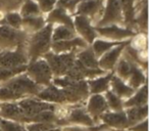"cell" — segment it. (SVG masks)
Instances as JSON below:
<instances>
[{
	"label": "cell",
	"mask_w": 149,
	"mask_h": 131,
	"mask_svg": "<svg viewBox=\"0 0 149 131\" xmlns=\"http://www.w3.org/2000/svg\"><path fill=\"white\" fill-rule=\"evenodd\" d=\"M53 26V24L47 23L39 31L30 34L27 44H26V50H27L28 57H29V62L39 57H42L46 52L50 51Z\"/></svg>",
	"instance_id": "cell-1"
},
{
	"label": "cell",
	"mask_w": 149,
	"mask_h": 131,
	"mask_svg": "<svg viewBox=\"0 0 149 131\" xmlns=\"http://www.w3.org/2000/svg\"><path fill=\"white\" fill-rule=\"evenodd\" d=\"M0 84H2L3 86L8 88L15 94L17 102L25 97L36 96L43 88V86H40L37 83H35L28 76L26 72L19 74V75L15 76V77L10 78L7 81L2 82Z\"/></svg>",
	"instance_id": "cell-2"
},
{
	"label": "cell",
	"mask_w": 149,
	"mask_h": 131,
	"mask_svg": "<svg viewBox=\"0 0 149 131\" xmlns=\"http://www.w3.org/2000/svg\"><path fill=\"white\" fill-rule=\"evenodd\" d=\"M76 53L77 51L55 53L50 50L46 52L42 57L45 58V60L48 62L53 77H61L65 76L66 73L74 66V62L76 60Z\"/></svg>",
	"instance_id": "cell-3"
},
{
	"label": "cell",
	"mask_w": 149,
	"mask_h": 131,
	"mask_svg": "<svg viewBox=\"0 0 149 131\" xmlns=\"http://www.w3.org/2000/svg\"><path fill=\"white\" fill-rule=\"evenodd\" d=\"M29 34L22 29L0 24V47L1 49H15L26 46Z\"/></svg>",
	"instance_id": "cell-4"
},
{
	"label": "cell",
	"mask_w": 149,
	"mask_h": 131,
	"mask_svg": "<svg viewBox=\"0 0 149 131\" xmlns=\"http://www.w3.org/2000/svg\"><path fill=\"white\" fill-rule=\"evenodd\" d=\"M26 73L35 83L43 87L49 85L53 79V74L49 64L43 57L30 62L27 66Z\"/></svg>",
	"instance_id": "cell-5"
},
{
	"label": "cell",
	"mask_w": 149,
	"mask_h": 131,
	"mask_svg": "<svg viewBox=\"0 0 149 131\" xmlns=\"http://www.w3.org/2000/svg\"><path fill=\"white\" fill-rule=\"evenodd\" d=\"M66 111L63 117L64 124H74V125H82V126L91 127L94 126L95 121L91 118L88 114L85 108V104H65Z\"/></svg>",
	"instance_id": "cell-6"
},
{
	"label": "cell",
	"mask_w": 149,
	"mask_h": 131,
	"mask_svg": "<svg viewBox=\"0 0 149 131\" xmlns=\"http://www.w3.org/2000/svg\"><path fill=\"white\" fill-rule=\"evenodd\" d=\"M60 89L63 94L65 104H85L86 99L90 95L87 80L72 81L68 86Z\"/></svg>",
	"instance_id": "cell-7"
},
{
	"label": "cell",
	"mask_w": 149,
	"mask_h": 131,
	"mask_svg": "<svg viewBox=\"0 0 149 131\" xmlns=\"http://www.w3.org/2000/svg\"><path fill=\"white\" fill-rule=\"evenodd\" d=\"M29 64L26 46L15 48V49L0 50V67L15 68L26 66Z\"/></svg>",
	"instance_id": "cell-8"
},
{
	"label": "cell",
	"mask_w": 149,
	"mask_h": 131,
	"mask_svg": "<svg viewBox=\"0 0 149 131\" xmlns=\"http://www.w3.org/2000/svg\"><path fill=\"white\" fill-rule=\"evenodd\" d=\"M95 31L100 38L110 41H125L136 36V32L130 28H122L118 24L95 27Z\"/></svg>",
	"instance_id": "cell-9"
},
{
	"label": "cell",
	"mask_w": 149,
	"mask_h": 131,
	"mask_svg": "<svg viewBox=\"0 0 149 131\" xmlns=\"http://www.w3.org/2000/svg\"><path fill=\"white\" fill-rule=\"evenodd\" d=\"M17 104L21 106V109L23 110L24 114L26 116L25 123L28 121V119L37 115L38 113L46 110H56L58 106V104L43 102V100L37 98L36 96H30V97H25L23 99H19Z\"/></svg>",
	"instance_id": "cell-10"
},
{
	"label": "cell",
	"mask_w": 149,
	"mask_h": 131,
	"mask_svg": "<svg viewBox=\"0 0 149 131\" xmlns=\"http://www.w3.org/2000/svg\"><path fill=\"white\" fill-rule=\"evenodd\" d=\"M131 39L126 40V41L122 42L118 45L112 47L108 51H106L104 54H102L99 58H98V67L99 69L103 70L105 72H111L114 70L116 62L122 56L123 51H124L125 47L130 43Z\"/></svg>",
	"instance_id": "cell-11"
},
{
	"label": "cell",
	"mask_w": 149,
	"mask_h": 131,
	"mask_svg": "<svg viewBox=\"0 0 149 131\" xmlns=\"http://www.w3.org/2000/svg\"><path fill=\"white\" fill-rule=\"evenodd\" d=\"M85 108L95 123H99L101 115L109 111L105 97L101 93L90 94L85 102Z\"/></svg>",
	"instance_id": "cell-12"
},
{
	"label": "cell",
	"mask_w": 149,
	"mask_h": 131,
	"mask_svg": "<svg viewBox=\"0 0 149 131\" xmlns=\"http://www.w3.org/2000/svg\"><path fill=\"white\" fill-rule=\"evenodd\" d=\"M74 28L76 33L83 38L88 45H91L92 42L98 38V35L95 31V27L91 24V20L85 15H77L74 19Z\"/></svg>",
	"instance_id": "cell-13"
},
{
	"label": "cell",
	"mask_w": 149,
	"mask_h": 131,
	"mask_svg": "<svg viewBox=\"0 0 149 131\" xmlns=\"http://www.w3.org/2000/svg\"><path fill=\"white\" fill-rule=\"evenodd\" d=\"M123 11L118 0H106V6L101 20L97 23L96 27L118 24L123 22Z\"/></svg>",
	"instance_id": "cell-14"
},
{
	"label": "cell",
	"mask_w": 149,
	"mask_h": 131,
	"mask_svg": "<svg viewBox=\"0 0 149 131\" xmlns=\"http://www.w3.org/2000/svg\"><path fill=\"white\" fill-rule=\"evenodd\" d=\"M107 72L103 71L101 69H89L86 68L85 66L79 62L77 60H74V66L72 67V69L66 73V77H68L70 79L74 80V81H81V80H89L93 79L98 76L104 75Z\"/></svg>",
	"instance_id": "cell-15"
},
{
	"label": "cell",
	"mask_w": 149,
	"mask_h": 131,
	"mask_svg": "<svg viewBox=\"0 0 149 131\" xmlns=\"http://www.w3.org/2000/svg\"><path fill=\"white\" fill-rule=\"evenodd\" d=\"M99 121L105 124L108 128L116 131L126 130L129 127L125 111H120V112L107 111L101 115Z\"/></svg>",
	"instance_id": "cell-16"
},
{
	"label": "cell",
	"mask_w": 149,
	"mask_h": 131,
	"mask_svg": "<svg viewBox=\"0 0 149 131\" xmlns=\"http://www.w3.org/2000/svg\"><path fill=\"white\" fill-rule=\"evenodd\" d=\"M88 46V43L81 38L80 36L72 38L68 40H62V41H54L51 43V51L55 53H63V52L78 51V50L85 48Z\"/></svg>",
	"instance_id": "cell-17"
},
{
	"label": "cell",
	"mask_w": 149,
	"mask_h": 131,
	"mask_svg": "<svg viewBox=\"0 0 149 131\" xmlns=\"http://www.w3.org/2000/svg\"><path fill=\"white\" fill-rule=\"evenodd\" d=\"M0 118L25 123L26 116L17 102H0Z\"/></svg>",
	"instance_id": "cell-18"
},
{
	"label": "cell",
	"mask_w": 149,
	"mask_h": 131,
	"mask_svg": "<svg viewBox=\"0 0 149 131\" xmlns=\"http://www.w3.org/2000/svg\"><path fill=\"white\" fill-rule=\"evenodd\" d=\"M36 97L43 102H50V104H59V106L65 104V100H64L61 89L52 83L47 86H44L41 91L36 95Z\"/></svg>",
	"instance_id": "cell-19"
},
{
	"label": "cell",
	"mask_w": 149,
	"mask_h": 131,
	"mask_svg": "<svg viewBox=\"0 0 149 131\" xmlns=\"http://www.w3.org/2000/svg\"><path fill=\"white\" fill-rule=\"evenodd\" d=\"M112 75H113V71L107 72L104 75L98 76V77H95L93 79L87 80L90 94H95V93L103 94L105 91H107L109 89L110 79H111Z\"/></svg>",
	"instance_id": "cell-20"
},
{
	"label": "cell",
	"mask_w": 149,
	"mask_h": 131,
	"mask_svg": "<svg viewBox=\"0 0 149 131\" xmlns=\"http://www.w3.org/2000/svg\"><path fill=\"white\" fill-rule=\"evenodd\" d=\"M47 23L53 24V25H65L68 27L74 28V20L68 15V11L59 5L57 7H54L50 13H48Z\"/></svg>",
	"instance_id": "cell-21"
},
{
	"label": "cell",
	"mask_w": 149,
	"mask_h": 131,
	"mask_svg": "<svg viewBox=\"0 0 149 131\" xmlns=\"http://www.w3.org/2000/svg\"><path fill=\"white\" fill-rule=\"evenodd\" d=\"M109 89L124 100L129 98L135 92V89H133L131 86H129L128 84H127L124 80L120 79V77L114 75V73H113V75H112L111 79H110Z\"/></svg>",
	"instance_id": "cell-22"
},
{
	"label": "cell",
	"mask_w": 149,
	"mask_h": 131,
	"mask_svg": "<svg viewBox=\"0 0 149 131\" xmlns=\"http://www.w3.org/2000/svg\"><path fill=\"white\" fill-rule=\"evenodd\" d=\"M148 104V91H147V83L143 84L141 87L135 90V92L124 100V109L130 106H140Z\"/></svg>",
	"instance_id": "cell-23"
},
{
	"label": "cell",
	"mask_w": 149,
	"mask_h": 131,
	"mask_svg": "<svg viewBox=\"0 0 149 131\" xmlns=\"http://www.w3.org/2000/svg\"><path fill=\"white\" fill-rule=\"evenodd\" d=\"M124 111L126 113L128 125L130 127L141 122L144 119H147V116H148V104H144V106H130V108L124 109Z\"/></svg>",
	"instance_id": "cell-24"
},
{
	"label": "cell",
	"mask_w": 149,
	"mask_h": 131,
	"mask_svg": "<svg viewBox=\"0 0 149 131\" xmlns=\"http://www.w3.org/2000/svg\"><path fill=\"white\" fill-rule=\"evenodd\" d=\"M76 60L79 62H81L83 66H85L86 68L99 69V67H98V58L96 57L95 53L93 52L90 45L78 50L77 53H76Z\"/></svg>",
	"instance_id": "cell-25"
},
{
	"label": "cell",
	"mask_w": 149,
	"mask_h": 131,
	"mask_svg": "<svg viewBox=\"0 0 149 131\" xmlns=\"http://www.w3.org/2000/svg\"><path fill=\"white\" fill-rule=\"evenodd\" d=\"M100 7V0H81L77 5L76 13L79 15H85L91 20V18L99 13Z\"/></svg>",
	"instance_id": "cell-26"
},
{
	"label": "cell",
	"mask_w": 149,
	"mask_h": 131,
	"mask_svg": "<svg viewBox=\"0 0 149 131\" xmlns=\"http://www.w3.org/2000/svg\"><path fill=\"white\" fill-rule=\"evenodd\" d=\"M46 25V21L41 15H36V17H27L23 18V23H22V30L28 34H33L35 32L39 31L40 29Z\"/></svg>",
	"instance_id": "cell-27"
},
{
	"label": "cell",
	"mask_w": 149,
	"mask_h": 131,
	"mask_svg": "<svg viewBox=\"0 0 149 131\" xmlns=\"http://www.w3.org/2000/svg\"><path fill=\"white\" fill-rule=\"evenodd\" d=\"M125 41H126V40H125ZM122 42H124V41H110V40H106V39H103V38H96V39L92 42V44L90 46H91L93 52L95 53L96 57L99 58L102 54H104L106 51L111 49L114 46L120 44Z\"/></svg>",
	"instance_id": "cell-28"
},
{
	"label": "cell",
	"mask_w": 149,
	"mask_h": 131,
	"mask_svg": "<svg viewBox=\"0 0 149 131\" xmlns=\"http://www.w3.org/2000/svg\"><path fill=\"white\" fill-rule=\"evenodd\" d=\"M76 36H77V33L74 28L68 27L65 25H56L53 26V29H52L51 39L52 42L62 41V40L72 39Z\"/></svg>",
	"instance_id": "cell-29"
},
{
	"label": "cell",
	"mask_w": 149,
	"mask_h": 131,
	"mask_svg": "<svg viewBox=\"0 0 149 131\" xmlns=\"http://www.w3.org/2000/svg\"><path fill=\"white\" fill-rule=\"evenodd\" d=\"M145 83H147L146 74H145V72H143L142 68L139 64H135L134 67H133L132 73L130 75V78L127 81V84L131 86L133 89L136 90Z\"/></svg>",
	"instance_id": "cell-30"
},
{
	"label": "cell",
	"mask_w": 149,
	"mask_h": 131,
	"mask_svg": "<svg viewBox=\"0 0 149 131\" xmlns=\"http://www.w3.org/2000/svg\"><path fill=\"white\" fill-rule=\"evenodd\" d=\"M104 97L107 102V106L109 111H113V112H120V111H124V99L118 96L116 93L108 89L103 93Z\"/></svg>",
	"instance_id": "cell-31"
},
{
	"label": "cell",
	"mask_w": 149,
	"mask_h": 131,
	"mask_svg": "<svg viewBox=\"0 0 149 131\" xmlns=\"http://www.w3.org/2000/svg\"><path fill=\"white\" fill-rule=\"evenodd\" d=\"M123 11V17H125V22L129 25H133L135 23L134 9L135 1L136 0H118Z\"/></svg>",
	"instance_id": "cell-32"
},
{
	"label": "cell",
	"mask_w": 149,
	"mask_h": 131,
	"mask_svg": "<svg viewBox=\"0 0 149 131\" xmlns=\"http://www.w3.org/2000/svg\"><path fill=\"white\" fill-rule=\"evenodd\" d=\"M41 11L36 2V0H27L21 9V15L23 18L27 17H36V15H41Z\"/></svg>",
	"instance_id": "cell-33"
},
{
	"label": "cell",
	"mask_w": 149,
	"mask_h": 131,
	"mask_svg": "<svg viewBox=\"0 0 149 131\" xmlns=\"http://www.w3.org/2000/svg\"><path fill=\"white\" fill-rule=\"evenodd\" d=\"M27 66L28 64H26V66H21V67H15V68L0 67V83L7 81V80L10 79V78L26 72Z\"/></svg>",
	"instance_id": "cell-34"
},
{
	"label": "cell",
	"mask_w": 149,
	"mask_h": 131,
	"mask_svg": "<svg viewBox=\"0 0 149 131\" xmlns=\"http://www.w3.org/2000/svg\"><path fill=\"white\" fill-rule=\"evenodd\" d=\"M22 23H23V17L19 13H6L3 18V21L1 22L3 25H7L15 29H22Z\"/></svg>",
	"instance_id": "cell-35"
},
{
	"label": "cell",
	"mask_w": 149,
	"mask_h": 131,
	"mask_svg": "<svg viewBox=\"0 0 149 131\" xmlns=\"http://www.w3.org/2000/svg\"><path fill=\"white\" fill-rule=\"evenodd\" d=\"M24 125H25V128L27 131H49L51 129L59 127L55 123L47 122H30Z\"/></svg>",
	"instance_id": "cell-36"
},
{
	"label": "cell",
	"mask_w": 149,
	"mask_h": 131,
	"mask_svg": "<svg viewBox=\"0 0 149 131\" xmlns=\"http://www.w3.org/2000/svg\"><path fill=\"white\" fill-rule=\"evenodd\" d=\"M0 130L1 131H27L23 123L6 120L0 118Z\"/></svg>",
	"instance_id": "cell-37"
},
{
	"label": "cell",
	"mask_w": 149,
	"mask_h": 131,
	"mask_svg": "<svg viewBox=\"0 0 149 131\" xmlns=\"http://www.w3.org/2000/svg\"><path fill=\"white\" fill-rule=\"evenodd\" d=\"M147 1L144 0V5L143 7H141V13L140 15L138 17V19H135V23H137L139 25V27L141 29H144L145 31L147 30V23H148V20H147Z\"/></svg>",
	"instance_id": "cell-38"
},
{
	"label": "cell",
	"mask_w": 149,
	"mask_h": 131,
	"mask_svg": "<svg viewBox=\"0 0 149 131\" xmlns=\"http://www.w3.org/2000/svg\"><path fill=\"white\" fill-rule=\"evenodd\" d=\"M40 7V11L43 13H48L57 4V0H36Z\"/></svg>",
	"instance_id": "cell-39"
},
{
	"label": "cell",
	"mask_w": 149,
	"mask_h": 131,
	"mask_svg": "<svg viewBox=\"0 0 149 131\" xmlns=\"http://www.w3.org/2000/svg\"><path fill=\"white\" fill-rule=\"evenodd\" d=\"M80 1L81 0H59L57 3L59 6L63 7L68 13H74Z\"/></svg>",
	"instance_id": "cell-40"
},
{
	"label": "cell",
	"mask_w": 149,
	"mask_h": 131,
	"mask_svg": "<svg viewBox=\"0 0 149 131\" xmlns=\"http://www.w3.org/2000/svg\"><path fill=\"white\" fill-rule=\"evenodd\" d=\"M126 131H148V120L144 119L141 122L127 128Z\"/></svg>",
	"instance_id": "cell-41"
},
{
	"label": "cell",
	"mask_w": 149,
	"mask_h": 131,
	"mask_svg": "<svg viewBox=\"0 0 149 131\" xmlns=\"http://www.w3.org/2000/svg\"><path fill=\"white\" fill-rule=\"evenodd\" d=\"M61 131H89V128L82 125H74V124H68L64 126L60 127Z\"/></svg>",
	"instance_id": "cell-42"
},
{
	"label": "cell",
	"mask_w": 149,
	"mask_h": 131,
	"mask_svg": "<svg viewBox=\"0 0 149 131\" xmlns=\"http://www.w3.org/2000/svg\"><path fill=\"white\" fill-rule=\"evenodd\" d=\"M49 131H61V130H60V127H57V128L51 129V130H49Z\"/></svg>",
	"instance_id": "cell-43"
},
{
	"label": "cell",
	"mask_w": 149,
	"mask_h": 131,
	"mask_svg": "<svg viewBox=\"0 0 149 131\" xmlns=\"http://www.w3.org/2000/svg\"><path fill=\"white\" fill-rule=\"evenodd\" d=\"M100 131H116V130H112L110 128H106V129H103V130H100Z\"/></svg>",
	"instance_id": "cell-44"
},
{
	"label": "cell",
	"mask_w": 149,
	"mask_h": 131,
	"mask_svg": "<svg viewBox=\"0 0 149 131\" xmlns=\"http://www.w3.org/2000/svg\"><path fill=\"white\" fill-rule=\"evenodd\" d=\"M0 50H2V49H1V47H0Z\"/></svg>",
	"instance_id": "cell-45"
},
{
	"label": "cell",
	"mask_w": 149,
	"mask_h": 131,
	"mask_svg": "<svg viewBox=\"0 0 149 131\" xmlns=\"http://www.w3.org/2000/svg\"><path fill=\"white\" fill-rule=\"evenodd\" d=\"M0 24H1V21H0Z\"/></svg>",
	"instance_id": "cell-46"
},
{
	"label": "cell",
	"mask_w": 149,
	"mask_h": 131,
	"mask_svg": "<svg viewBox=\"0 0 149 131\" xmlns=\"http://www.w3.org/2000/svg\"><path fill=\"white\" fill-rule=\"evenodd\" d=\"M123 131H126V130H123Z\"/></svg>",
	"instance_id": "cell-47"
},
{
	"label": "cell",
	"mask_w": 149,
	"mask_h": 131,
	"mask_svg": "<svg viewBox=\"0 0 149 131\" xmlns=\"http://www.w3.org/2000/svg\"><path fill=\"white\" fill-rule=\"evenodd\" d=\"M0 131H1V130H0Z\"/></svg>",
	"instance_id": "cell-48"
}]
</instances>
